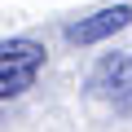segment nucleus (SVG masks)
Here are the masks:
<instances>
[{
  "instance_id": "nucleus-1",
  "label": "nucleus",
  "mask_w": 132,
  "mask_h": 132,
  "mask_svg": "<svg viewBox=\"0 0 132 132\" xmlns=\"http://www.w3.org/2000/svg\"><path fill=\"white\" fill-rule=\"evenodd\" d=\"M40 66H44V44H35L27 35L5 40L0 44V101L27 93L35 84V75H40Z\"/></svg>"
},
{
  "instance_id": "nucleus-2",
  "label": "nucleus",
  "mask_w": 132,
  "mask_h": 132,
  "mask_svg": "<svg viewBox=\"0 0 132 132\" xmlns=\"http://www.w3.org/2000/svg\"><path fill=\"white\" fill-rule=\"evenodd\" d=\"M88 93L110 101L114 110H132V57L128 53H106L88 75Z\"/></svg>"
},
{
  "instance_id": "nucleus-3",
  "label": "nucleus",
  "mask_w": 132,
  "mask_h": 132,
  "mask_svg": "<svg viewBox=\"0 0 132 132\" xmlns=\"http://www.w3.org/2000/svg\"><path fill=\"white\" fill-rule=\"evenodd\" d=\"M128 22H132V9L128 5H110V9H97V13L79 18L75 27H66V40H71V44H97V40L123 31Z\"/></svg>"
}]
</instances>
